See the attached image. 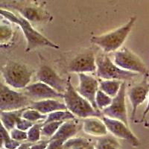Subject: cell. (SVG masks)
Returning a JSON list of instances; mask_svg holds the SVG:
<instances>
[{
  "label": "cell",
  "mask_w": 149,
  "mask_h": 149,
  "mask_svg": "<svg viewBox=\"0 0 149 149\" xmlns=\"http://www.w3.org/2000/svg\"><path fill=\"white\" fill-rule=\"evenodd\" d=\"M0 12H1V15L5 17V19L17 24L22 29L27 41L26 52H29L38 47H51L57 49L60 48L58 45L49 40L47 37L34 29L29 21L21 15H16L14 13L8 10H4L3 8L1 9Z\"/></svg>",
  "instance_id": "1"
},
{
  "label": "cell",
  "mask_w": 149,
  "mask_h": 149,
  "mask_svg": "<svg viewBox=\"0 0 149 149\" xmlns=\"http://www.w3.org/2000/svg\"><path fill=\"white\" fill-rule=\"evenodd\" d=\"M63 100L67 110L80 118L84 119L87 117H98L102 116L100 110H95L92 104L80 95L73 87L70 77L68 78V86L66 92L63 93Z\"/></svg>",
  "instance_id": "2"
},
{
  "label": "cell",
  "mask_w": 149,
  "mask_h": 149,
  "mask_svg": "<svg viewBox=\"0 0 149 149\" xmlns=\"http://www.w3.org/2000/svg\"><path fill=\"white\" fill-rule=\"evenodd\" d=\"M136 20V17H131L127 23L111 32L92 37L91 42L98 46L105 53L116 52L126 40Z\"/></svg>",
  "instance_id": "3"
},
{
  "label": "cell",
  "mask_w": 149,
  "mask_h": 149,
  "mask_svg": "<svg viewBox=\"0 0 149 149\" xmlns=\"http://www.w3.org/2000/svg\"><path fill=\"white\" fill-rule=\"evenodd\" d=\"M5 83L15 89H25L30 83L33 70L27 65L16 61H8L1 70Z\"/></svg>",
  "instance_id": "4"
},
{
  "label": "cell",
  "mask_w": 149,
  "mask_h": 149,
  "mask_svg": "<svg viewBox=\"0 0 149 149\" xmlns=\"http://www.w3.org/2000/svg\"><path fill=\"white\" fill-rule=\"evenodd\" d=\"M96 66L97 76L103 80L125 81L138 75V73L127 71L118 66L105 54L97 57Z\"/></svg>",
  "instance_id": "5"
},
{
  "label": "cell",
  "mask_w": 149,
  "mask_h": 149,
  "mask_svg": "<svg viewBox=\"0 0 149 149\" xmlns=\"http://www.w3.org/2000/svg\"><path fill=\"white\" fill-rule=\"evenodd\" d=\"M32 100L25 93H19L10 89L8 86L1 84L0 92V110L10 111V110H20L29 107Z\"/></svg>",
  "instance_id": "6"
},
{
  "label": "cell",
  "mask_w": 149,
  "mask_h": 149,
  "mask_svg": "<svg viewBox=\"0 0 149 149\" xmlns=\"http://www.w3.org/2000/svg\"><path fill=\"white\" fill-rule=\"evenodd\" d=\"M1 7L2 8H7L14 9L17 10L22 17L31 22H40L42 21H48L50 17V15L46 10L30 2L13 1L4 2L1 5Z\"/></svg>",
  "instance_id": "7"
},
{
  "label": "cell",
  "mask_w": 149,
  "mask_h": 149,
  "mask_svg": "<svg viewBox=\"0 0 149 149\" xmlns=\"http://www.w3.org/2000/svg\"><path fill=\"white\" fill-rule=\"evenodd\" d=\"M113 62L123 70L148 75V71L143 61L127 48L115 52Z\"/></svg>",
  "instance_id": "8"
},
{
  "label": "cell",
  "mask_w": 149,
  "mask_h": 149,
  "mask_svg": "<svg viewBox=\"0 0 149 149\" xmlns=\"http://www.w3.org/2000/svg\"><path fill=\"white\" fill-rule=\"evenodd\" d=\"M125 93L126 83L123 81L119 93L113 98L111 104L102 110V113L103 116L111 119L122 121L128 125L127 107L125 104Z\"/></svg>",
  "instance_id": "9"
},
{
  "label": "cell",
  "mask_w": 149,
  "mask_h": 149,
  "mask_svg": "<svg viewBox=\"0 0 149 149\" xmlns=\"http://www.w3.org/2000/svg\"><path fill=\"white\" fill-rule=\"evenodd\" d=\"M82 128V125L78 123L76 119H70L63 122L57 132L50 138L48 145V149L63 148L65 142L74 136Z\"/></svg>",
  "instance_id": "10"
},
{
  "label": "cell",
  "mask_w": 149,
  "mask_h": 149,
  "mask_svg": "<svg viewBox=\"0 0 149 149\" xmlns=\"http://www.w3.org/2000/svg\"><path fill=\"white\" fill-rule=\"evenodd\" d=\"M102 121L107 126V130L117 138L125 140L134 147L139 146L140 142L139 139L134 135V133L130 130L128 125H127L125 122L118 119H111L103 115Z\"/></svg>",
  "instance_id": "11"
},
{
  "label": "cell",
  "mask_w": 149,
  "mask_h": 149,
  "mask_svg": "<svg viewBox=\"0 0 149 149\" xmlns=\"http://www.w3.org/2000/svg\"><path fill=\"white\" fill-rule=\"evenodd\" d=\"M36 78L39 81L43 82L61 93H64L67 89L68 79H63L47 65L40 66L37 71Z\"/></svg>",
  "instance_id": "12"
},
{
  "label": "cell",
  "mask_w": 149,
  "mask_h": 149,
  "mask_svg": "<svg viewBox=\"0 0 149 149\" xmlns=\"http://www.w3.org/2000/svg\"><path fill=\"white\" fill-rule=\"evenodd\" d=\"M25 94L32 101H40L49 98H63V94L58 92L43 82L38 81L29 84L24 89Z\"/></svg>",
  "instance_id": "13"
},
{
  "label": "cell",
  "mask_w": 149,
  "mask_h": 149,
  "mask_svg": "<svg viewBox=\"0 0 149 149\" xmlns=\"http://www.w3.org/2000/svg\"><path fill=\"white\" fill-rule=\"evenodd\" d=\"M78 74L79 78V86L76 90L80 95L92 104L95 110H99L95 103V95L99 90L98 81L95 78L85 73H78Z\"/></svg>",
  "instance_id": "14"
},
{
  "label": "cell",
  "mask_w": 149,
  "mask_h": 149,
  "mask_svg": "<svg viewBox=\"0 0 149 149\" xmlns=\"http://www.w3.org/2000/svg\"><path fill=\"white\" fill-rule=\"evenodd\" d=\"M96 58L93 52L82 53L75 56L69 63L70 72L86 73L96 71Z\"/></svg>",
  "instance_id": "15"
},
{
  "label": "cell",
  "mask_w": 149,
  "mask_h": 149,
  "mask_svg": "<svg viewBox=\"0 0 149 149\" xmlns=\"http://www.w3.org/2000/svg\"><path fill=\"white\" fill-rule=\"evenodd\" d=\"M148 75H145L144 79L141 83L135 85L127 92L129 99L132 105L131 121L134 122L138 107L146 101L149 94V84L148 82Z\"/></svg>",
  "instance_id": "16"
},
{
  "label": "cell",
  "mask_w": 149,
  "mask_h": 149,
  "mask_svg": "<svg viewBox=\"0 0 149 149\" xmlns=\"http://www.w3.org/2000/svg\"><path fill=\"white\" fill-rule=\"evenodd\" d=\"M82 129L86 134L94 136H104L108 131L104 122L97 118H94V116L84 119Z\"/></svg>",
  "instance_id": "17"
},
{
  "label": "cell",
  "mask_w": 149,
  "mask_h": 149,
  "mask_svg": "<svg viewBox=\"0 0 149 149\" xmlns=\"http://www.w3.org/2000/svg\"><path fill=\"white\" fill-rule=\"evenodd\" d=\"M29 107L35 109L42 114H49L52 112L57 110H67L66 105L65 103L60 102L59 101L55 100L54 98H49L44 100L32 101Z\"/></svg>",
  "instance_id": "18"
},
{
  "label": "cell",
  "mask_w": 149,
  "mask_h": 149,
  "mask_svg": "<svg viewBox=\"0 0 149 149\" xmlns=\"http://www.w3.org/2000/svg\"><path fill=\"white\" fill-rule=\"evenodd\" d=\"M26 108L10 110V111H1V113H0L1 122L8 131H10L12 129L16 127L17 120L18 119V118L22 116V113Z\"/></svg>",
  "instance_id": "19"
},
{
  "label": "cell",
  "mask_w": 149,
  "mask_h": 149,
  "mask_svg": "<svg viewBox=\"0 0 149 149\" xmlns=\"http://www.w3.org/2000/svg\"><path fill=\"white\" fill-rule=\"evenodd\" d=\"M90 139L83 137L70 138L64 144L63 148L65 149H93L95 148V145L93 144Z\"/></svg>",
  "instance_id": "20"
},
{
  "label": "cell",
  "mask_w": 149,
  "mask_h": 149,
  "mask_svg": "<svg viewBox=\"0 0 149 149\" xmlns=\"http://www.w3.org/2000/svg\"><path fill=\"white\" fill-rule=\"evenodd\" d=\"M122 82L119 80H103L99 82V89L113 98L119 93Z\"/></svg>",
  "instance_id": "21"
},
{
  "label": "cell",
  "mask_w": 149,
  "mask_h": 149,
  "mask_svg": "<svg viewBox=\"0 0 149 149\" xmlns=\"http://www.w3.org/2000/svg\"><path fill=\"white\" fill-rule=\"evenodd\" d=\"M75 119L74 114L70 110H57L52 112L47 115V118L42 123H48L50 122H60V121L70 120Z\"/></svg>",
  "instance_id": "22"
},
{
  "label": "cell",
  "mask_w": 149,
  "mask_h": 149,
  "mask_svg": "<svg viewBox=\"0 0 149 149\" xmlns=\"http://www.w3.org/2000/svg\"><path fill=\"white\" fill-rule=\"evenodd\" d=\"M95 146V148L98 149H116L121 148L120 143L112 137H102L98 139Z\"/></svg>",
  "instance_id": "23"
},
{
  "label": "cell",
  "mask_w": 149,
  "mask_h": 149,
  "mask_svg": "<svg viewBox=\"0 0 149 149\" xmlns=\"http://www.w3.org/2000/svg\"><path fill=\"white\" fill-rule=\"evenodd\" d=\"M22 117L32 122H40V121H43L44 122L46 118H47V115L42 114V113L35 110V109L27 107L22 113Z\"/></svg>",
  "instance_id": "24"
},
{
  "label": "cell",
  "mask_w": 149,
  "mask_h": 149,
  "mask_svg": "<svg viewBox=\"0 0 149 149\" xmlns=\"http://www.w3.org/2000/svg\"><path fill=\"white\" fill-rule=\"evenodd\" d=\"M64 122L60 121V122H50L48 123H42V129H41L42 136L48 138H51L57 132L60 126Z\"/></svg>",
  "instance_id": "25"
},
{
  "label": "cell",
  "mask_w": 149,
  "mask_h": 149,
  "mask_svg": "<svg viewBox=\"0 0 149 149\" xmlns=\"http://www.w3.org/2000/svg\"><path fill=\"white\" fill-rule=\"evenodd\" d=\"M112 100H113L112 97L107 95V93H105L100 89L98 90L95 95V103L98 110H102L103 109L106 108L111 104Z\"/></svg>",
  "instance_id": "26"
},
{
  "label": "cell",
  "mask_w": 149,
  "mask_h": 149,
  "mask_svg": "<svg viewBox=\"0 0 149 149\" xmlns=\"http://www.w3.org/2000/svg\"><path fill=\"white\" fill-rule=\"evenodd\" d=\"M12 37H13V30L11 26L7 22L2 21L0 26V40L2 46L6 44L8 41H10Z\"/></svg>",
  "instance_id": "27"
},
{
  "label": "cell",
  "mask_w": 149,
  "mask_h": 149,
  "mask_svg": "<svg viewBox=\"0 0 149 149\" xmlns=\"http://www.w3.org/2000/svg\"><path fill=\"white\" fill-rule=\"evenodd\" d=\"M42 123H37L33 125V126L29 130H28V139L27 140L29 142H37V141L40 140L41 136V129H42Z\"/></svg>",
  "instance_id": "28"
},
{
  "label": "cell",
  "mask_w": 149,
  "mask_h": 149,
  "mask_svg": "<svg viewBox=\"0 0 149 149\" xmlns=\"http://www.w3.org/2000/svg\"><path fill=\"white\" fill-rule=\"evenodd\" d=\"M10 134L12 139L17 141L27 140L28 139V133L25 130H20L17 127H14L10 131Z\"/></svg>",
  "instance_id": "29"
},
{
  "label": "cell",
  "mask_w": 149,
  "mask_h": 149,
  "mask_svg": "<svg viewBox=\"0 0 149 149\" xmlns=\"http://www.w3.org/2000/svg\"><path fill=\"white\" fill-rule=\"evenodd\" d=\"M33 125H34V122H31V121L21 116L18 118V119L17 120L15 127H17V128L20 129V130H25V131H27V130H29V128L32 127Z\"/></svg>",
  "instance_id": "30"
},
{
  "label": "cell",
  "mask_w": 149,
  "mask_h": 149,
  "mask_svg": "<svg viewBox=\"0 0 149 149\" xmlns=\"http://www.w3.org/2000/svg\"><path fill=\"white\" fill-rule=\"evenodd\" d=\"M20 146L19 141L15 140L14 139H10V140H8V142H5L2 146H4L5 148L8 149H14V148H18L19 146Z\"/></svg>",
  "instance_id": "31"
},
{
  "label": "cell",
  "mask_w": 149,
  "mask_h": 149,
  "mask_svg": "<svg viewBox=\"0 0 149 149\" xmlns=\"http://www.w3.org/2000/svg\"><path fill=\"white\" fill-rule=\"evenodd\" d=\"M49 143V140H39L33 144L31 149H45L47 148L48 145Z\"/></svg>",
  "instance_id": "32"
},
{
  "label": "cell",
  "mask_w": 149,
  "mask_h": 149,
  "mask_svg": "<svg viewBox=\"0 0 149 149\" xmlns=\"http://www.w3.org/2000/svg\"><path fill=\"white\" fill-rule=\"evenodd\" d=\"M32 142H29L28 143H24V144H20V146H19V149H26V148H31L32 146Z\"/></svg>",
  "instance_id": "33"
},
{
  "label": "cell",
  "mask_w": 149,
  "mask_h": 149,
  "mask_svg": "<svg viewBox=\"0 0 149 149\" xmlns=\"http://www.w3.org/2000/svg\"><path fill=\"white\" fill-rule=\"evenodd\" d=\"M149 112V94H148V104H147V107H146V110L145 111L143 112V113H142V119H141L140 122H142V121L144 120L145 118H146V116L148 113Z\"/></svg>",
  "instance_id": "34"
},
{
  "label": "cell",
  "mask_w": 149,
  "mask_h": 149,
  "mask_svg": "<svg viewBox=\"0 0 149 149\" xmlns=\"http://www.w3.org/2000/svg\"><path fill=\"white\" fill-rule=\"evenodd\" d=\"M145 126L147 127H149V122H146V124H145Z\"/></svg>",
  "instance_id": "35"
}]
</instances>
